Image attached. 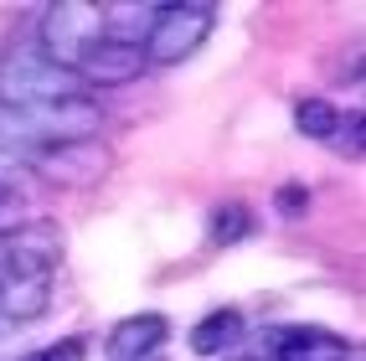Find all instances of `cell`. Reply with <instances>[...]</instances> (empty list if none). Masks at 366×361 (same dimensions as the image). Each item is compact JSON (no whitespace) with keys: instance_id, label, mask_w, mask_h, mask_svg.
Masks as SVG:
<instances>
[{"instance_id":"15","label":"cell","mask_w":366,"mask_h":361,"mask_svg":"<svg viewBox=\"0 0 366 361\" xmlns=\"http://www.w3.org/2000/svg\"><path fill=\"white\" fill-rule=\"evenodd\" d=\"M325 144H335L340 155H351V160H356V155H361V114H351V119H340V129H335V134H330Z\"/></svg>"},{"instance_id":"4","label":"cell","mask_w":366,"mask_h":361,"mask_svg":"<svg viewBox=\"0 0 366 361\" xmlns=\"http://www.w3.org/2000/svg\"><path fill=\"white\" fill-rule=\"evenodd\" d=\"M26 165L52 181V186H93L114 171V150L104 139H78V144H41L26 155Z\"/></svg>"},{"instance_id":"17","label":"cell","mask_w":366,"mask_h":361,"mask_svg":"<svg viewBox=\"0 0 366 361\" xmlns=\"http://www.w3.org/2000/svg\"><path fill=\"white\" fill-rule=\"evenodd\" d=\"M83 356H88L83 335H72V341H62V346H52V351H41V356H31V361H83Z\"/></svg>"},{"instance_id":"5","label":"cell","mask_w":366,"mask_h":361,"mask_svg":"<svg viewBox=\"0 0 366 361\" xmlns=\"http://www.w3.org/2000/svg\"><path fill=\"white\" fill-rule=\"evenodd\" d=\"M36 144H78V139H99L104 129V104L93 93H72V99L57 104H36L26 109Z\"/></svg>"},{"instance_id":"2","label":"cell","mask_w":366,"mask_h":361,"mask_svg":"<svg viewBox=\"0 0 366 361\" xmlns=\"http://www.w3.org/2000/svg\"><path fill=\"white\" fill-rule=\"evenodd\" d=\"M217 31V6L212 0H176V6H165L160 21L150 26V36H144V62L155 67H176L186 57L202 52V41Z\"/></svg>"},{"instance_id":"7","label":"cell","mask_w":366,"mask_h":361,"mask_svg":"<svg viewBox=\"0 0 366 361\" xmlns=\"http://www.w3.org/2000/svg\"><path fill=\"white\" fill-rule=\"evenodd\" d=\"M52 310V274H0V320L31 325Z\"/></svg>"},{"instance_id":"8","label":"cell","mask_w":366,"mask_h":361,"mask_svg":"<svg viewBox=\"0 0 366 361\" xmlns=\"http://www.w3.org/2000/svg\"><path fill=\"white\" fill-rule=\"evenodd\" d=\"M165 315H129V320H119L109 330V341H104V356L109 361H150L160 346H165Z\"/></svg>"},{"instance_id":"12","label":"cell","mask_w":366,"mask_h":361,"mask_svg":"<svg viewBox=\"0 0 366 361\" xmlns=\"http://www.w3.org/2000/svg\"><path fill=\"white\" fill-rule=\"evenodd\" d=\"M295 129H300L305 139H330V134L340 129V109H335L330 99H300V104H295Z\"/></svg>"},{"instance_id":"13","label":"cell","mask_w":366,"mask_h":361,"mask_svg":"<svg viewBox=\"0 0 366 361\" xmlns=\"http://www.w3.org/2000/svg\"><path fill=\"white\" fill-rule=\"evenodd\" d=\"M248 232H253V212L242 202H227V207L212 212V243H237V237H248Z\"/></svg>"},{"instance_id":"9","label":"cell","mask_w":366,"mask_h":361,"mask_svg":"<svg viewBox=\"0 0 366 361\" xmlns=\"http://www.w3.org/2000/svg\"><path fill=\"white\" fill-rule=\"evenodd\" d=\"M237 341H242V315L237 310H212V315H202L191 325V351L197 356H222Z\"/></svg>"},{"instance_id":"3","label":"cell","mask_w":366,"mask_h":361,"mask_svg":"<svg viewBox=\"0 0 366 361\" xmlns=\"http://www.w3.org/2000/svg\"><path fill=\"white\" fill-rule=\"evenodd\" d=\"M104 36V11L88 6V0H57V6H46L41 16V31H36V52H46L57 67H72L93 41Z\"/></svg>"},{"instance_id":"6","label":"cell","mask_w":366,"mask_h":361,"mask_svg":"<svg viewBox=\"0 0 366 361\" xmlns=\"http://www.w3.org/2000/svg\"><path fill=\"white\" fill-rule=\"evenodd\" d=\"M144 67H150V62H144V46H134V41H114V36H99L78 62H72L83 93H88V88H124V83L139 78Z\"/></svg>"},{"instance_id":"11","label":"cell","mask_w":366,"mask_h":361,"mask_svg":"<svg viewBox=\"0 0 366 361\" xmlns=\"http://www.w3.org/2000/svg\"><path fill=\"white\" fill-rule=\"evenodd\" d=\"M31 150H41V144H36V134H31V119H26V109L0 104V155L26 160Z\"/></svg>"},{"instance_id":"14","label":"cell","mask_w":366,"mask_h":361,"mask_svg":"<svg viewBox=\"0 0 366 361\" xmlns=\"http://www.w3.org/2000/svg\"><path fill=\"white\" fill-rule=\"evenodd\" d=\"M21 222H26V207H21V197H16L11 186H0V243H6Z\"/></svg>"},{"instance_id":"10","label":"cell","mask_w":366,"mask_h":361,"mask_svg":"<svg viewBox=\"0 0 366 361\" xmlns=\"http://www.w3.org/2000/svg\"><path fill=\"white\" fill-rule=\"evenodd\" d=\"M274 361H346V341L330 330H289L279 335Z\"/></svg>"},{"instance_id":"1","label":"cell","mask_w":366,"mask_h":361,"mask_svg":"<svg viewBox=\"0 0 366 361\" xmlns=\"http://www.w3.org/2000/svg\"><path fill=\"white\" fill-rule=\"evenodd\" d=\"M72 93H83L78 72H72V67H57L46 52H36V46H16V52L0 57V104H11V109H36V104L72 99Z\"/></svg>"},{"instance_id":"16","label":"cell","mask_w":366,"mask_h":361,"mask_svg":"<svg viewBox=\"0 0 366 361\" xmlns=\"http://www.w3.org/2000/svg\"><path fill=\"white\" fill-rule=\"evenodd\" d=\"M274 207H279V217H305L310 191H305V186H279V191H274Z\"/></svg>"}]
</instances>
